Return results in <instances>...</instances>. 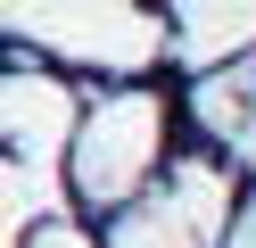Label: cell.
I'll return each instance as SVG.
<instances>
[{
	"label": "cell",
	"instance_id": "cell-1",
	"mask_svg": "<svg viewBox=\"0 0 256 248\" xmlns=\"http://www.w3.org/2000/svg\"><path fill=\"white\" fill-rule=\"evenodd\" d=\"M174 99L149 91V83H124V91H100L83 108V132L66 149V182L91 215L116 223L124 207L157 190V174H174Z\"/></svg>",
	"mask_w": 256,
	"mask_h": 248
},
{
	"label": "cell",
	"instance_id": "cell-2",
	"mask_svg": "<svg viewBox=\"0 0 256 248\" xmlns=\"http://www.w3.org/2000/svg\"><path fill=\"white\" fill-rule=\"evenodd\" d=\"M25 248H108V240H91L74 215H50V223H34V240H25Z\"/></svg>",
	"mask_w": 256,
	"mask_h": 248
}]
</instances>
